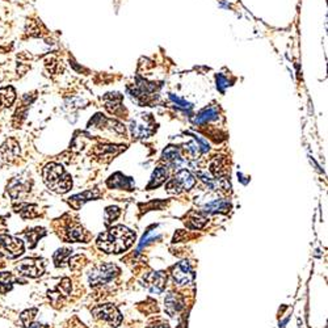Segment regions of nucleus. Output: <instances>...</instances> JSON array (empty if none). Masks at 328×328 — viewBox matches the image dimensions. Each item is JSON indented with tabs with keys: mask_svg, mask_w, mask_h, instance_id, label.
Instances as JSON below:
<instances>
[{
	"mask_svg": "<svg viewBox=\"0 0 328 328\" xmlns=\"http://www.w3.org/2000/svg\"><path fill=\"white\" fill-rule=\"evenodd\" d=\"M20 154L19 143L13 138H9L4 142L0 147V157L5 162H13L17 159Z\"/></svg>",
	"mask_w": 328,
	"mask_h": 328,
	"instance_id": "obj_11",
	"label": "nucleus"
},
{
	"mask_svg": "<svg viewBox=\"0 0 328 328\" xmlns=\"http://www.w3.org/2000/svg\"><path fill=\"white\" fill-rule=\"evenodd\" d=\"M99 196H100V193H99L97 190H94V192L90 190V192H84V193L76 194L74 197H71L70 200H68V202H70V205L72 206V208L79 209L84 202L90 201V200H94V198L99 197Z\"/></svg>",
	"mask_w": 328,
	"mask_h": 328,
	"instance_id": "obj_14",
	"label": "nucleus"
},
{
	"mask_svg": "<svg viewBox=\"0 0 328 328\" xmlns=\"http://www.w3.org/2000/svg\"><path fill=\"white\" fill-rule=\"evenodd\" d=\"M17 271L23 276L36 278L45 272V263L42 259H24L17 264Z\"/></svg>",
	"mask_w": 328,
	"mask_h": 328,
	"instance_id": "obj_7",
	"label": "nucleus"
},
{
	"mask_svg": "<svg viewBox=\"0 0 328 328\" xmlns=\"http://www.w3.org/2000/svg\"><path fill=\"white\" fill-rule=\"evenodd\" d=\"M38 310L37 309H30L24 311L21 315H20V319L23 322L24 327L26 328H48V326L45 325H38L34 322L36 317H37Z\"/></svg>",
	"mask_w": 328,
	"mask_h": 328,
	"instance_id": "obj_13",
	"label": "nucleus"
},
{
	"mask_svg": "<svg viewBox=\"0 0 328 328\" xmlns=\"http://www.w3.org/2000/svg\"><path fill=\"white\" fill-rule=\"evenodd\" d=\"M135 234L125 226H114L97 238V247L107 254H121L134 243Z\"/></svg>",
	"mask_w": 328,
	"mask_h": 328,
	"instance_id": "obj_1",
	"label": "nucleus"
},
{
	"mask_svg": "<svg viewBox=\"0 0 328 328\" xmlns=\"http://www.w3.org/2000/svg\"><path fill=\"white\" fill-rule=\"evenodd\" d=\"M163 158L167 162H169L172 165H176V167L183 162V159L180 158L179 150L176 149V147H168V149L163 153Z\"/></svg>",
	"mask_w": 328,
	"mask_h": 328,
	"instance_id": "obj_21",
	"label": "nucleus"
},
{
	"mask_svg": "<svg viewBox=\"0 0 328 328\" xmlns=\"http://www.w3.org/2000/svg\"><path fill=\"white\" fill-rule=\"evenodd\" d=\"M24 252V243L9 235H0V256L16 259Z\"/></svg>",
	"mask_w": 328,
	"mask_h": 328,
	"instance_id": "obj_4",
	"label": "nucleus"
},
{
	"mask_svg": "<svg viewBox=\"0 0 328 328\" xmlns=\"http://www.w3.org/2000/svg\"><path fill=\"white\" fill-rule=\"evenodd\" d=\"M172 280L179 285H188L193 280V271L188 261H180L172 268Z\"/></svg>",
	"mask_w": 328,
	"mask_h": 328,
	"instance_id": "obj_9",
	"label": "nucleus"
},
{
	"mask_svg": "<svg viewBox=\"0 0 328 328\" xmlns=\"http://www.w3.org/2000/svg\"><path fill=\"white\" fill-rule=\"evenodd\" d=\"M46 187L55 193H66L72 187V180L60 164L49 163L42 171Z\"/></svg>",
	"mask_w": 328,
	"mask_h": 328,
	"instance_id": "obj_2",
	"label": "nucleus"
},
{
	"mask_svg": "<svg viewBox=\"0 0 328 328\" xmlns=\"http://www.w3.org/2000/svg\"><path fill=\"white\" fill-rule=\"evenodd\" d=\"M15 212L19 213L24 219H28V218L32 219V218H36V217H38V214H40L37 206L29 205V204H19V205H16Z\"/></svg>",
	"mask_w": 328,
	"mask_h": 328,
	"instance_id": "obj_16",
	"label": "nucleus"
},
{
	"mask_svg": "<svg viewBox=\"0 0 328 328\" xmlns=\"http://www.w3.org/2000/svg\"><path fill=\"white\" fill-rule=\"evenodd\" d=\"M70 255L71 251L67 250V248H62V250L56 251L55 254H54V263H55L56 267H63Z\"/></svg>",
	"mask_w": 328,
	"mask_h": 328,
	"instance_id": "obj_22",
	"label": "nucleus"
},
{
	"mask_svg": "<svg viewBox=\"0 0 328 328\" xmlns=\"http://www.w3.org/2000/svg\"><path fill=\"white\" fill-rule=\"evenodd\" d=\"M231 205H230V202L223 201V200H216V201H213L212 204L205 206V212L208 213H226L230 210Z\"/></svg>",
	"mask_w": 328,
	"mask_h": 328,
	"instance_id": "obj_20",
	"label": "nucleus"
},
{
	"mask_svg": "<svg viewBox=\"0 0 328 328\" xmlns=\"http://www.w3.org/2000/svg\"><path fill=\"white\" fill-rule=\"evenodd\" d=\"M165 282H167V276L164 272H153L149 273L145 277V283L146 287L149 289L154 294H159L164 290L165 287Z\"/></svg>",
	"mask_w": 328,
	"mask_h": 328,
	"instance_id": "obj_10",
	"label": "nucleus"
},
{
	"mask_svg": "<svg viewBox=\"0 0 328 328\" xmlns=\"http://www.w3.org/2000/svg\"><path fill=\"white\" fill-rule=\"evenodd\" d=\"M92 313L95 314V317L97 319H101V321L108 322L109 325L112 327H118L122 322V317L119 314L118 309L116 306H113L112 303H105V305L96 306Z\"/></svg>",
	"mask_w": 328,
	"mask_h": 328,
	"instance_id": "obj_5",
	"label": "nucleus"
},
{
	"mask_svg": "<svg viewBox=\"0 0 328 328\" xmlns=\"http://www.w3.org/2000/svg\"><path fill=\"white\" fill-rule=\"evenodd\" d=\"M165 311H167L171 317H173L176 313H179L180 310L184 307L183 298L180 297L179 294H175V293H169V294L165 297Z\"/></svg>",
	"mask_w": 328,
	"mask_h": 328,
	"instance_id": "obj_12",
	"label": "nucleus"
},
{
	"mask_svg": "<svg viewBox=\"0 0 328 328\" xmlns=\"http://www.w3.org/2000/svg\"><path fill=\"white\" fill-rule=\"evenodd\" d=\"M119 273V269L114 264H100L92 269L90 273V283L91 286L96 285H103V283L109 282Z\"/></svg>",
	"mask_w": 328,
	"mask_h": 328,
	"instance_id": "obj_3",
	"label": "nucleus"
},
{
	"mask_svg": "<svg viewBox=\"0 0 328 328\" xmlns=\"http://www.w3.org/2000/svg\"><path fill=\"white\" fill-rule=\"evenodd\" d=\"M45 235V230L44 228H34V230H30L29 232H25L26 239L30 242V247L36 246V243L38 242V239Z\"/></svg>",
	"mask_w": 328,
	"mask_h": 328,
	"instance_id": "obj_23",
	"label": "nucleus"
},
{
	"mask_svg": "<svg viewBox=\"0 0 328 328\" xmlns=\"http://www.w3.org/2000/svg\"><path fill=\"white\" fill-rule=\"evenodd\" d=\"M217 116V113L214 109H209V110H205V112H202L200 116L197 117V122H205V121H209V119L214 118Z\"/></svg>",
	"mask_w": 328,
	"mask_h": 328,
	"instance_id": "obj_27",
	"label": "nucleus"
},
{
	"mask_svg": "<svg viewBox=\"0 0 328 328\" xmlns=\"http://www.w3.org/2000/svg\"><path fill=\"white\" fill-rule=\"evenodd\" d=\"M147 328H169V327H168V325H165V323H159V325L149 326Z\"/></svg>",
	"mask_w": 328,
	"mask_h": 328,
	"instance_id": "obj_28",
	"label": "nucleus"
},
{
	"mask_svg": "<svg viewBox=\"0 0 328 328\" xmlns=\"http://www.w3.org/2000/svg\"><path fill=\"white\" fill-rule=\"evenodd\" d=\"M119 209L116 208V206H109L105 210V224H110L114 219H117L119 217Z\"/></svg>",
	"mask_w": 328,
	"mask_h": 328,
	"instance_id": "obj_26",
	"label": "nucleus"
},
{
	"mask_svg": "<svg viewBox=\"0 0 328 328\" xmlns=\"http://www.w3.org/2000/svg\"><path fill=\"white\" fill-rule=\"evenodd\" d=\"M168 176V172L165 168H157L155 172L153 173V177H151V181L147 185V189H151V188H157L159 187L161 184H163L165 181Z\"/></svg>",
	"mask_w": 328,
	"mask_h": 328,
	"instance_id": "obj_18",
	"label": "nucleus"
},
{
	"mask_svg": "<svg viewBox=\"0 0 328 328\" xmlns=\"http://www.w3.org/2000/svg\"><path fill=\"white\" fill-rule=\"evenodd\" d=\"M7 192L9 193L12 200H17L30 192V179L24 175L16 176L7 185Z\"/></svg>",
	"mask_w": 328,
	"mask_h": 328,
	"instance_id": "obj_8",
	"label": "nucleus"
},
{
	"mask_svg": "<svg viewBox=\"0 0 328 328\" xmlns=\"http://www.w3.org/2000/svg\"><path fill=\"white\" fill-rule=\"evenodd\" d=\"M194 183H196V180L192 176V173L184 169V171H180L173 179L169 180L165 188L171 193H181L184 190H189L193 187Z\"/></svg>",
	"mask_w": 328,
	"mask_h": 328,
	"instance_id": "obj_6",
	"label": "nucleus"
},
{
	"mask_svg": "<svg viewBox=\"0 0 328 328\" xmlns=\"http://www.w3.org/2000/svg\"><path fill=\"white\" fill-rule=\"evenodd\" d=\"M206 223L205 217L200 216V214H194L193 217H190L188 220V227L189 228H202Z\"/></svg>",
	"mask_w": 328,
	"mask_h": 328,
	"instance_id": "obj_24",
	"label": "nucleus"
},
{
	"mask_svg": "<svg viewBox=\"0 0 328 328\" xmlns=\"http://www.w3.org/2000/svg\"><path fill=\"white\" fill-rule=\"evenodd\" d=\"M16 99V92L15 88L11 86L4 87V88H0V105L3 108H9L13 101Z\"/></svg>",
	"mask_w": 328,
	"mask_h": 328,
	"instance_id": "obj_15",
	"label": "nucleus"
},
{
	"mask_svg": "<svg viewBox=\"0 0 328 328\" xmlns=\"http://www.w3.org/2000/svg\"><path fill=\"white\" fill-rule=\"evenodd\" d=\"M110 95V100H107L105 103V108L108 109L110 113H116L119 108H121V96L117 97V100H114L116 94H109Z\"/></svg>",
	"mask_w": 328,
	"mask_h": 328,
	"instance_id": "obj_25",
	"label": "nucleus"
},
{
	"mask_svg": "<svg viewBox=\"0 0 328 328\" xmlns=\"http://www.w3.org/2000/svg\"><path fill=\"white\" fill-rule=\"evenodd\" d=\"M15 283V278L11 273L0 272V294H5L11 290Z\"/></svg>",
	"mask_w": 328,
	"mask_h": 328,
	"instance_id": "obj_19",
	"label": "nucleus"
},
{
	"mask_svg": "<svg viewBox=\"0 0 328 328\" xmlns=\"http://www.w3.org/2000/svg\"><path fill=\"white\" fill-rule=\"evenodd\" d=\"M67 239L71 242H82V240H86V231L82 226L79 224H72L67 228Z\"/></svg>",
	"mask_w": 328,
	"mask_h": 328,
	"instance_id": "obj_17",
	"label": "nucleus"
}]
</instances>
